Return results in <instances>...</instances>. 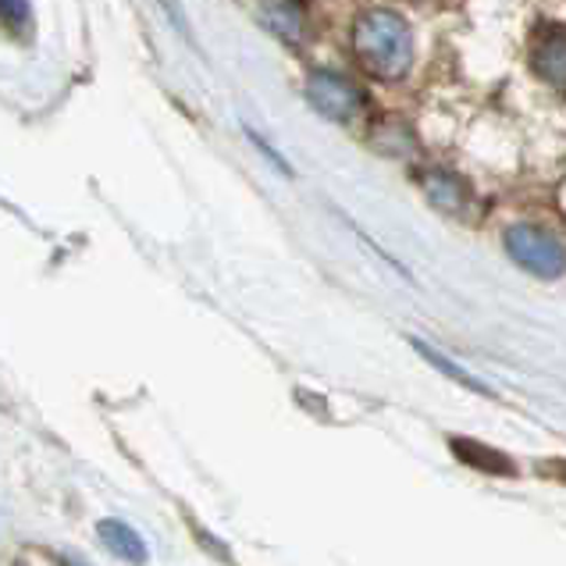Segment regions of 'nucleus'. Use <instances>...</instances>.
Listing matches in <instances>:
<instances>
[{
	"instance_id": "nucleus-1",
	"label": "nucleus",
	"mask_w": 566,
	"mask_h": 566,
	"mask_svg": "<svg viewBox=\"0 0 566 566\" xmlns=\"http://www.w3.org/2000/svg\"><path fill=\"white\" fill-rule=\"evenodd\" d=\"M353 51L360 64L378 78H402L413 61V36L410 25L392 11H367L353 25Z\"/></svg>"
},
{
	"instance_id": "nucleus-2",
	"label": "nucleus",
	"mask_w": 566,
	"mask_h": 566,
	"mask_svg": "<svg viewBox=\"0 0 566 566\" xmlns=\"http://www.w3.org/2000/svg\"><path fill=\"white\" fill-rule=\"evenodd\" d=\"M306 101H311L317 115H325L328 122L353 125L364 115L367 93L353 83V78L338 72H311V78H306Z\"/></svg>"
},
{
	"instance_id": "nucleus-3",
	"label": "nucleus",
	"mask_w": 566,
	"mask_h": 566,
	"mask_svg": "<svg viewBox=\"0 0 566 566\" xmlns=\"http://www.w3.org/2000/svg\"><path fill=\"white\" fill-rule=\"evenodd\" d=\"M506 250L516 264L538 279H559L566 271V250L553 232L538 229V224H513L506 232Z\"/></svg>"
},
{
	"instance_id": "nucleus-4",
	"label": "nucleus",
	"mask_w": 566,
	"mask_h": 566,
	"mask_svg": "<svg viewBox=\"0 0 566 566\" xmlns=\"http://www.w3.org/2000/svg\"><path fill=\"white\" fill-rule=\"evenodd\" d=\"M424 192L431 207H439L449 218H471L474 210V192L467 189V182L452 171H428L424 175Z\"/></svg>"
},
{
	"instance_id": "nucleus-5",
	"label": "nucleus",
	"mask_w": 566,
	"mask_h": 566,
	"mask_svg": "<svg viewBox=\"0 0 566 566\" xmlns=\"http://www.w3.org/2000/svg\"><path fill=\"white\" fill-rule=\"evenodd\" d=\"M535 72L548 86L566 90V29H545L535 46Z\"/></svg>"
},
{
	"instance_id": "nucleus-6",
	"label": "nucleus",
	"mask_w": 566,
	"mask_h": 566,
	"mask_svg": "<svg viewBox=\"0 0 566 566\" xmlns=\"http://www.w3.org/2000/svg\"><path fill=\"white\" fill-rule=\"evenodd\" d=\"M264 22L289 46L303 43L306 36V11L300 0H264Z\"/></svg>"
},
{
	"instance_id": "nucleus-7",
	"label": "nucleus",
	"mask_w": 566,
	"mask_h": 566,
	"mask_svg": "<svg viewBox=\"0 0 566 566\" xmlns=\"http://www.w3.org/2000/svg\"><path fill=\"white\" fill-rule=\"evenodd\" d=\"M96 535H101V542L118 559L133 563V566L147 563V542H143L128 524H122V521H101V524H96Z\"/></svg>"
},
{
	"instance_id": "nucleus-8",
	"label": "nucleus",
	"mask_w": 566,
	"mask_h": 566,
	"mask_svg": "<svg viewBox=\"0 0 566 566\" xmlns=\"http://www.w3.org/2000/svg\"><path fill=\"white\" fill-rule=\"evenodd\" d=\"M413 349H417V353H420V357H424V360H428L431 367H439V370H442V375H446V378H452V381H460L463 388H471V392H478V396H489V399L495 396V392H492V388H489V385H484V381H478V378L471 375V370H463L460 364H452L449 357H442V353H439V349H431L428 343H420V338H413Z\"/></svg>"
},
{
	"instance_id": "nucleus-9",
	"label": "nucleus",
	"mask_w": 566,
	"mask_h": 566,
	"mask_svg": "<svg viewBox=\"0 0 566 566\" xmlns=\"http://www.w3.org/2000/svg\"><path fill=\"white\" fill-rule=\"evenodd\" d=\"M370 143H375V147L381 154H388V157H407V154H413V133L399 118H381L375 125V136H370Z\"/></svg>"
},
{
	"instance_id": "nucleus-10",
	"label": "nucleus",
	"mask_w": 566,
	"mask_h": 566,
	"mask_svg": "<svg viewBox=\"0 0 566 566\" xmlns=\"http://www.w3.org/2000/svg\"><path fill=\"white\" fill-rule=\"evenodd\" d=\"M452 449H457L460 460L478 463V467H484V471H492V474H513V463L503 457V452H495V449H484V446L467 442V439H457V442H452Z\"/></svg>"
},
{
	"instance_id": "nucleus-11",
	"label": "nucleus",
	"mask_w": 566,
	"mask_h": 566,
	"mask_svg": "<svg viewBox=\"0 0 566 566\" xmlns=\"http://www.w3.org/2000/svg\"><path fill=\"white\" fill-rule=\"evenodd\" d=\"M0 22H4L8 29H14V32L29 29V22H32L29 0H0Z\"/></svg>"
},
{
	"instance_id": "nucleus-12",
	"label": "nucleus",
	"mask_w": 566,
	"mask_h": 566,
	"mask_svg": "<svg viewBox=\"0 0 566 566\" xmlns=\"http://www.w3.org/2000/svg\"><path fill=\"white\" fill-rule=\"evenodd\" d=\"M57 559H61V566H78V563H75V559H69V556H57Z\"/></svg>"
},
{
	"instance_id": "nucleus-13",
	"label": "nucleus",
	"mask_w": 566,
	"mask_h": 566,
	"mask_svg": "<svg viewBox=\"0 0 566 566\" xmlns=\"http://www.w3.org/2000/svg\"><path fill=\"white\" fill-rule=\"evenodd\" d=\"M556 471H559V474L566 478V463H559V467H556Z\"/></svg>"
}]
</instances>
